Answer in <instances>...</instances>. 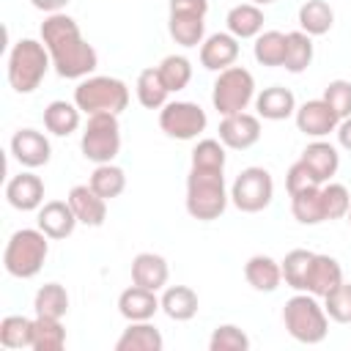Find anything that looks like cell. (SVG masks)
<instances>
[{"label":"cell","mask_w":351,"mask_h":351,"mask_svg":"<svg viewBox=\"0 0 351 351\" xmlns=\"http://www.w3.org/2000/svg\"><path fill=\"white\" fill-rule=\"evenodd\" d=\"M41 41L52 58L58 77L63 80H85L99 66L96 49L82 38L77 19L69 14H49L41 22Z\"/></svg>","instance_id":"6da1fadb"},{"label":"cell","mask_w":351,"mask_h":351,"mask_svg":"<svg viewBox=\"0 0 351 351\" xmlns=\"http://www.w3.org/2000/svg\"><path fill=\"white\" fill-rule=\"evenodd\" d=\"M230 192L225 186V170H200L189 167L186 176V211L192 219L211 222L219 219L228 208Z\"/></svg>","instance_id":"7a4b0ae2"},{"label":"cell","mask_w":351,"mask_h":351,"mask_svg":"<svg viewBox=\"0 0 351 351\" xmlns=\"http://www.w3.org/2000/svg\"><path fill=\"white\" fill-rule=\"evenodd\" d=\"M282 324H285L288 335L296 343H304V346L321 343L326 337V332H329V315H326L324 304L318 302V296L304 293V291H296L285 302Z\"/></svg>","instance_id":"3957f363"},{"label":"cell","mask_w":351,"mask_h":351,"mask_svg":"<svg viewBox=\"0 0 351 351\" xmlns=\"http://www.w3.org/2000/svg\"><path fill=\"white\" fill-rule=\"evenodd\" d=\"M49 66H52V58L44 41L19 38L8 52V85L16 93H33L44 82Z\"/></svg>","instance_id":"277c9868"},{"label":"cell","mask_w":351,"mask_h":351,"mask_svg":"<svg viewBox=\"0 0 351 351\" xmlns=\"http://www.w3.org/2000/svg\"><path fill=\"white\" fill-rule=\"evenodd\" d=\"M49 236L41 228H22L11 233L5 250H3V266L11 277L30 280L41 271L47 255H49Z\"/></svg>","instance_id":"5b68a950"},{"label":"cell","mask_w":351,"mask_h":351,"mask_svg":"<svg viewBox=\"0 0 351 351\" xmlns=\"http://www.w3.org/2000/svg\"><path fill=\"white\" fill-rule=\"evenodd\" d=\"M74 104L85 112H115L121 115L129 107V88L118 77H85L74 88Z\"/></svg>","instance_id":"8992f818"},{"label":"cell","mask_w":351,"mask_h":351,"mask_svg":"<svg viewBox=\"0 0 351 351\" xmlns=\"http://www.w3.org/2000/svg\"><path fill=\"white\" fill-rule=\"evenodd\" d=\"M250 101H255V77L244 66H228L217 71L211 88V104L222 118L244 112Z\"/></svg>","instance_id":"52a82bcc"},{"label":"cell","mask_w":351,"mask_h":351,"mask_svg":"<svg viewBox=\"0 0 351 351\" xmlns=\"http://www.w3.org/2000/svg\"><path fill=\"white\" fill-rule=\"evenodd\" d=\"M82 156L93 165H107L121 151V123L115 112H93L88 115V123L80 137Z\"/></svg>","instance_id":"ba28073f"},{"label":"cell","mask_w":351,"mask_h":351,"mask_svg":"<svg viewBox=\"0 0 351 351\" xmlns=\"http://www.w3.org/2000/svg\"><path fill=\"white\" fill-rule=\"evenodd\" d=\"M274 197V178L266 167H244L233 186H230V203L244 211V214H258L263 208H269Z\"/></svg>","instance_id":"9c48e42d"},{"label":"cell","mask_w":351,"mask_h":351,"mask_svg":"<svg viewBox=\"0 0 351 351\" xmlns=\"http://www.w3.org/2000/svg\"><path fill=\"white\" fill-rule=\"evenodd\" d=\"M206 126V110L195 101H167L159 110V129L173 140H195Z\"/></svg>","instance_id":"30bf717a"},{"label":"cell","mask_w":351,"mask_h":351,"mask_svg":"<svg viewBox=\"0 0 351 351\" xmlns=\"http://www.w3.org/2000/svg\"><path fill=\"white\" fill-rule=\"evenodd\" d=\"M293 118H296V129H299L302 134L313 137V140H324V137L332 134V132L337 129V123H340L337 112H335L324 99H310V101L299 104L296 112H293Z\"/></svg>","instance_id":"8fae6325"},{"label":"cell","mask_w":351,"mask_h":351,"mask_svg":"<svg viewBox=\"0 0 351 351\" xmlns=\"http://www.w3.org/2000/svg\"><path fill=\"white\" fill-rule=\"evenodd\" d=\"M219 140L225 148L233 151H247L261 140V118L252 112H236V115H225L219 121Z\"/></svg>","instance_id":"7c38bea8"},{"label":"cell","mask_w":351,"mask_h":351,"mask_svg":"<svg viewBox=\"0 0 351 351\" xmlns=\"http://www.w3.org/2000/svg\"><path fill=\"white\" fill-rule=\"evenodd\" d=\"M11 154L22 167L36 170V167H44L49 162L52 145H49L47 134L38 129H19L11 137Z\"/></svg>","instance_id":"4fadbf2b"},{"label":"cell","mask_w":351,"mask_h":351,"mask_svg":"<svg viewBox=\"0 0 351 351\" xmlns=\"http://www.w3.org/2000/svg\"><path fill=\"white\" fill-rule=\"evenodd\" d=\"M5 200L16 211H36V208L44 206V181L36 173L25 170V173L8 178V184H5Z\"/></svg>","instance_id":"5bb4252c"},{"label":"cell","mask_w":351,"mask_h":351,"mask_svg":"<svg viewBox=\"0 0 351 351\" xmlns=\"http://www.w3.org/2000/svg\"><path fill=\"white\" fill-rule=\"evenodd\" d=\"M239 58V38L233 33H211L200 44V66L208 71H222Z\"/></svg>","instance_id":"9a60e30c"},{"label":"cell","mask_w":351,"mask_h":351,"mask_svg":"<svg viewBox=\"0 0 351 351\" xmlns=\"http://www.w3.org/2000/svg\"><path fill=\"white\" fill-rule=\"evenodd\" d=\"M38 228L49 236V239H69L77 228V214L69 206V200H47L38 208Z\"/></svg>","instance_id":"2e32d148"},{"label":"cell","mask_w":351,"mask_h":351,"mask_svg":"<svg viewBox=\"0 0 351 351\" xmlns=\"http://www.w3.org/2000/svg\"><path fill=\"white\" fill-rule=\"evenodd\" d=\"M66 200H69V206L74 208V214H77V219L82 225H88V228L104 225V219H107V200L101 195H96L90 189V184L71 186V192H69Z\"/></svg>","instance_id":"e0dca14e"},{"label":"cell","mask_w":351,"mask_h":351,"mask_svg":"<svg viewBox=\"0 0 351 351\" xmlns=\"http://www.w3.org/2000/svg\"><path fill=\"white\" fill-rule=\"evenodd\" d=\"M156 310H162L156 291H148L143 285H129L118 296V313L126 321H151L156 315Z\"/></svg>","instance_id":"ac0fdd59"},{"label":"cell","mask_w":351,"mask_h":351,"mask_svg":"<svg viewBox=\"0 0 351 351\" xmlns=\"http://www.w3.org/2000/svg\"><path fill=\"white\" fill-rule=\"evenodd\" d=\"M340 282H343V269H340L337 258L315 252V255H313V263H310V274H307V288H304V293H313V296L324 299V296L332 293Z\"/></svg>","instance_id":"d6986e66"},{"label":"cell","mask_w":351,"mask_h":351,"mask_svg":"<svg viewBox=\"0 0 351 351\" xmlns=\"http://www.w3.org/2000/svg\"><path fill=\"white\" fill-rule=\"evenodd\" d=\"M167 277H170V266L162 255H156V252L134 255V261H132V282L134 285H143L148 291H162L167 285Z\"/></svg>","instance_id":"ffe728a7"},{"label":"cell","mask_w":351,"mask_h":351,"mask_svg":"<svg viewBox=\"0 0 351 351\" xmlns=\"http://www.w3.org/2000/svg\"><path fill=\"white\" fill-rule=\"evenodd\" d=\"M255 110H258V118L285 121L296 112V96H293V90L282 88V85H271L255 96Z\"/></svg>","instance_id":"44dd1931"},{"label":"cell","mask_w":351,"mask_h":351,"mask_svg":"<svg viewBox=\"0 0 351 351\" xmlns=\"http://www.w3.org/2000/svg\"><path fill=\"white\" fill-rule=\"evenodd\" d=\"M299 159L310 167V173H313L321 184L332 181V176H335L337 167H340V154H337V148H335L332 143H326V140H313V143H307Z\"/></svg>","instance_id":"7402d4cb"},{"label":"cell","mask_w":351,"mask_h":351,"mask_svg":"<svg viewBox=\"0 0 351 351\" xmlns=\"http://www.w3.org/2000/svg\"><path fill=\"white\" fill-rule=\"evenodd\" d=\"M162 332L151 321H129V326L115 340V351H162Z\"/></svg>","instance_id":"603a6c76"},{"label":"cell","mask_w":351,"mask_h":351,"mask_svg":"<svg viewBox=\"0 0 351 351\" xmlns=\"http://www.w3.org/2000/svg\"><path fill=\"white\" fill-rule=\"evenodd\" d=\"M244 277L255 291L271 293V291H277L282 285V266L271 255H252L244 263Z\"/></svg>","instance_id":"cb8c5ba5"},{"label":"cell","mask_w":351,"mask_h":351,"mask_svg":"<svg viewBox=\"0 0 351 351\" xmlns=\"http://www.w3.org/2000/svg\"><path fill=\"white\" fill-rule=\"evenodd\" d=\"M162 313L170 318V321H189L197 315V293L189 288V285H165L162 291Z\"/></svg>","instance_id":"d4e9b609"},{"label":"cell","mask_w":351,"mask_h":351,"mask_svg":"<svg viewBox=\"0 0 351 351\" xmlns=\"http://www.w3.org/2000/svg\"><path fill=\"white\" fill-rule=\"evenodd\" d=\"M263 11L255 3H239L225 16L228 33H233L236 38H255L258 33H263Z\"/></svg>","instance_id":"484cf974"},{"label":"cell","mask_w":351,"mask_h":351,"mask_svg":"<svg viewBox=\"0 0 351 351\" xmlns=\"http://www.w3.org/2000/svg\"><path fill=\"white\" fill-rule=\"evenodd\" d=\"M80 107L74 101H63V99H55L44 107V126L49 134L55 137H69L71 132L80 129Z\"/></svg>","instance_id":"4316f807"},{"label":"cell","mask_w":351,"mask_h":351,"mask_svg":"<svg viewBox=\"0 0 351 351\" xmlns=\"http://www.w3.org/2000/svg\"><path fill=\"white\" fill-rule=\"evenodd\" d=\"M134 90H137V101L145 110H162L167 104V96H170V90H167V85H165V80H162L156 66H148V69H143L137 74Z\"/></svg>","instance_id":"83f0119b"},{"label":"cell","mask_w":351,"mask_h":351,"mask_svg":"<svg viewBox=\"0 0 351 351\" xmlns=\"http://www.w3.org/2000/svg\"><path fill=\"white\" fill-rule=\"evenodd\" d=\"M167 30L170 38L181 47H197L206 38V16H195V14H170L167 16Z\"/></svg>","instance_id":"f1b7e54d"},{"label":"cell","mask_w":351,"mask_h":351,"mask_svg":"<svg viewBox=\"0 0 351 351\" xmlns=\"http://www.w3.org/2000/svg\"><path fill=\"white\" fill-rule=\"evenodd\" d=\"M335 25V11L326 0H307L299 5V27L307 36H324Z\"/></svg>","instance_id":"f546056e"},{"label":"cell","mask_w":351,"mask_h":351,"mask_svg":"<svg viewBox=\"0 0 351 351\" xmlns=\"http://www.w3.org/2000/svg\"><path fill=\"white\" fill-rule=\"evenodd\" d=\"M285 49H288V33L263 30V33L255 36L252 55L261 66H282L285 63Z\"/></svg>","instance_id":"4dcf8cb0"},{"label":"cell","mask_w":351,"mask_h":351,"mask_svg":"<svg viewBox=\"0 0 351 351\" xmlns=\"http://www.w3.org/2000/svg\"><path fill=\"white\" fill-rule=\"evenodd\" d=\"M33 310L36 315L63 318L69 313V291L60 282H44L33 296Z\"/></svg>","instance_id":"1f68e13d"},{"label":"cell","mask_w":351,"mask_h":351,"mask_svg":"<svg viewBox=\"0 0 351 351\" xmlns=\"http://www.w3.org/2000/svg\"><path fill=\"white\" fill-rule=\"evenodd\" d=\"M63 346H66V329H63L60 318L36 315L33 318V340H30V348L33 351H60Z\"/></svg>","instance_id":"d6a6232c"},{"label":"cell","mask_w":351,"mask_h":351,"mask_svg":"<svg viewBox=\"0 0 351 351\" xmlns=\"http://www.w3.org/2000/svg\"><path fill=\"white\" fill-rule=\"evenodd\" d=\"M88 184H90V189L96 195H101L104 200H112V197H118L126 189V173H123V167H118L112 162L96 165L90 178H88Z\"/></svg>","instance_id":"836d02e7"},{"label":"cell","mask_w":351,"mask_h":351,"mask_svg":"<svg viewBox=\"0 0 351 351\" xmlns=\"http://www.w3.org/2000/svg\"><path fill=\"white\" fill-rule=\"evenodd\" d=\"M291 211H293L296 222H302V225H321V222H326L324 203H321V186H313V189L291 195Z\"/></svg>","instance_id":"e575fe53"},{"label":"cell","mask_w":351,"mask_h":351,"mask_svg":"<svg viewBox=\"0 0 351 351\" xmlns=\"http://www.w3.org/2000/svg\"><path fill=\"white\" fill-rule=\"evenodd\" d=\"M310 63H313V36H307L304 30H291L282 69L291 74H302Z\"/></svg>","instance_id":"d590c367"},{"label":"cell","mask_w":351,"mask_h":351,"mask_svg":"<svg viewBox=\"0 0 351 351\" xmlns=\"http://www.w3.org/2000/svg\"><path fill=\"white\" fill-rule=\"evenodd\" d=\"M313 255L310 250H291L280 266H282V282L291 285L293 291H304L307 288V274H310V263H313Z\"/></svg>","instance_id":"8d00e7d4"},{"label":"cell","mask_w":351,"mask_h":351,"mask_svg":"<svg viewBox=\"0 0 351 351\" xmlns=\"http://www.w3.org/2000/svg\"><path fill=\"white\" fill-rule=\"evenodd\" d=\"M33 340V318L5 315L0 321V346L3 348H30Z\"/></svg>","instance_id":"74e56055"},{"label":"cell","mask_w":351,"mask_h":351,"mask_svg":"<svg viewBox=\"0 0 351 351\" xmlns=\"http://www.w3.org/2000/svg\"><path fill=\"white\" fill-rule=\"evenodd\" d=\"M156 69H159V74H162V80H165L170 93L184 90L189 85V80H192V63L184 55H167V58H162V63Z\"/></svg>","instance_id":"f35d334b"},{"label":"cell","mask_w":351,"mask_h":351,"mask_svg":"<svg viewBox=\"0 0 351 351\" xmlns=\"http://www.w3.org/2000/svg\"><path fill=\"white\" fill-rule=\"evenodd\" d=\"M321 203H324V217L326 222L332 219H343L351 208V192L343 186V184H335V181H326L321 184Z\"/></svg>","instance_id":"ab89813d"},{"label":"cell","mask_w":351,"mask_h":351,"mask_svg":"<svg viewBox=\"0 0 351 351\" xmlns=\"http://www.w3.org/2000/svg\"><path fill=\"white\" fill-rule=\"evenodd\" d=\"M225 162H228V154H225L222 140L206 137V140H200L192 148V167H200V170H225Z\"/></svg>","instance_id":"60d3db41"},{"label":"cell","mask_w":351,"mask_h":351,"mask_svg":"<svg viewBox=\"0 0 351 351\" xmlns=\"http://www.w3.org/2000/svg\"><path fill=\"white\" fill-rule=\"evenodd\" d=\"M250 337L236 324H219L208 337V351H247Z\"/></svg>","instance_id":"b9f144b4"},{"label":"cell","mask_w":351,"mask_h":351,"mask_svg":"<svg viewBox=\"0 0 351 351\" xmlns=\"http://www.w3.org/2000/svg\"><path fill=\"white\" fill-rule=\"evenodd\" d=\"M324 310L337 324H351V282H340L332 293L324 296Z\"/></svg>","instance_id":"7bdbcfd3"},{"label":"cell","mask_w":351,"mask_h":351,"mask_svg":"<svg viewBox=\"0 0 351 351\" xmlns=\"http://www.w3.org/2000/svg\"><path fill=\"white\" fill-rule=\"evenodd\" d=\"M335 112L337 118H348L351 115V82L348 80H332L326 88H324V96H321Z\"/></svg>","instance_id":"ee69618b"},{"label":"cell","mask_w":351,"mask_h":351,"mask_svg":"<svg viewBox=\"0 0 351 351\" xmlns=\"http://www.w3.org/2000/svg\"><path fill=\"white\" fill-rule=\"evenodd\" d=\"M313 186H321V181L310 173V167L302 159H296L288 167V173H285V189H288V195H296V192H304V189H313Z\"/></svg>","instance_id":"f6af8a7d"},{"label":"cell","mask_w":351,"mask_h":351,"mask_svg":"<svg viewBox=\"0 0 351 351\" xmlns=\"http://www.w3.org/2000/svg\"><path fill=\"white\" fill-rule=\"evenodd\" d=\"M170 14H195L206 16L208 14V0H170Z\"/></svg>","instance_id":"bcb514c9"},{"label":"cell","mask_w":351,"mask_h":351,"mask_svg":"<svg viewBox=\"0 0 351 351\" xmlns=\"http://www.w3.org/2000/svg\"><path fill=\"white\" fill-rule=\"evenodd\" d=\"M335 134H337V143H340V148L351 151V115H348V118H343V121L337 123Z\"/></svg>","instance_id":"7dc6e473"},{"label":"cell","mask_w":351,"mask_h":351,"mask_svg":"<svg viewBox=\"0 0 351 351\" xmlns=\"http://www.w3.org/2000/svg\"><path fill=\"white\" fill-rule=\"evenodd\" d=\"M30 3H33V8H38L44 14H60L69 5V0H30Z\"/></svg>","instance_id":"c3c4849f"},{"label":"cell","mask_w":351,"mask_h":351,"mask_svg":"<svg viewBox=\"0 0 351 351\" xmlns=\"http://www.w3.org/2000/svg\"><path fill=\"white\" fill-rule=\"evenodd\" d=\"M247 3H255V5H271L274 0H247Z\"/></svg>","instance_id":"681fc988"},{"label":"cell","mask_w":351,"mask_h":351,"mask_svg":"<svg viewBox=\"0 0 351 351\" xmlns=\"http://www.w3.org/2000/svg\"><path fill=\"white\" fill-rule=\"evenodd\" d=\"M346 219H348V225H351V208H348V214H346Z\"/></svg>","instance_id":"f907efd6"}]
</instances>
